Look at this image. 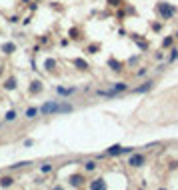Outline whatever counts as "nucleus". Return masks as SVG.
<instances>
[{
	"label": "nucleus",
	"instance_id": "1",
	"mask_svg": "<svg viewBox=\"0 0 178 190\" xmlns=\"http://www.w3.org/2000/svg\"><path fill=\"white\" fill-rule=\"evenodd\" d=\"M70 110H72L70 104H58V102H46L40 108V112L44 114H60V112H70Z\"/></svg>",
	"mask_w": 178,
	"mask_h": 190
},
{
	"label": "nucleus",
	"instance_id": "2",
	"mask_svg": "<svg viewBox=\"0 0 178 190\" xmlns=\"http://www.w3.org/2000/svg\"><path fill=\"white\" fill-rule=\"evenodd\" d=\"M160 14L164 16V18H172L174 16V6H170V4H160Z\"/></svg>",
	"mask_w": 178,
	"mask_h": 190
},
{
	"label": "nucleus",
	"instance_id": "3",
	"mask_svg": "<svg viewBox=\"0 0 178 190\" xmlns=\"http://www.w3.org/2000/svg\"><path fill=\"white\" fill-rule=\"evenodd\" d=\"M130 164H132V166H142V164H144V156L142 154H132V156H130Z\"/></svg>",
	"mask_w": 178,
	"mask_h": 190
},
{
	"label": "nucleus",
	"instance_id": "4",
	"mask_svg": "<svg viewBox=\"0 0 178 190\" xmlns=\"http://www.w3.org/2000/svg\"><path fill=\"white\" fill-rule=\"evenodd\" d=\"M122 152H124V148H122V146H110L106 154H110V156H114V154H122Z\"/></svg>",
	"mask_w": 178,
	"mask_h": 190
},
{
	"label": "nucleus",
	"instance_id": "5",
	"mask_svg": "<svg viewBox=\"0 0 178 190\" xmlns=\"http://www.w3.org/2000/svg\"><path fill=\"white\" fill-rule=\"evenodd\" d=\"M90 188H94V190H98V188H106V182H104V180H94V182L90 184Z\"/></svg>",
	"mask_w": 178,
	"mask_h": 190
},
{
	"label": "nucleus",
	"instance_id": "6",
	"mask_svg": "<svg viewBox=\"0 0 178 190\" xmlns=\"http://www.w3.org/2000/svg\"><path fill=\"white\" fill-rule=\"evenodd\" d=\"M4 88H6V90H14V88H16V80L14 78H8L6 84H4Z\"/></svg>",
	"mask_w": 178,
	"mask_h": 190
},
{
	"label": "nucleus",
	"instance_id": "7",
	"mask_svg": "<svg viewBox=\"0 0 178 190\" xmlns=\"http://www.w3.org/2000/svg\"><path fill=\"white\" fill-rule=\"evenodd\" d=\"M2 50H4L6 54H10V52H14V50H16V46L12 44V42H8V44H4V46H2Z\"/></svg>",
	"mask_w": 178,
	"mask_h": 190
},
{
	"label": "nucleus",
	"instance_id": "8",
	"mask_svg": "<svg viewBox=\"0 0 178 190\" xmlns=\"http://www.w3.org/2000/svg\"><path fill=\"white\" fill-rule=\"evenodd\" d=\"M74 64H76V66H78V68H80V70H86V68H88V64H86V62H84V60H82V58H76V60H74Z\"/></svg>",
	"mask_w": 178,
	"mask_h": 190
},
{
	"label": "nucleus",
	"instance_id": "9",
	"mask_svg": "<svg viewBox=\"0 0 178 190\" xmlns=\"http://www.w3.org/2000/svg\"><path fill=\"white\" fill-rule=\"evenodd\" d=\"M108 64H110V68H112V70H122V64L118 60H110Z\"/></svg>",
	"mask_w": 178,
	"mask_h": 190
},
{
	"label": "nucleus",
	"instance_id": "10",
	"mask_svg": "<svg viewBox=\"0 0 178 190\" xmlns=\"http://www.w3.org/2000/svg\"><path fill=\"white\" fill-rule=\"evenodd\" d=\"M70 184H72V186H80V184H82V178H80V176H72Z\"/></svg>",
	"mask_w": 178,
	"mask_h": 190
},
{
	"label": "nucleus",
	"instance_id": "11",
	"mask_svg": "<svg viewBox=\"0 0 178 190\" xmlns=\"http://www.w3.org/2000/svg\"><path fill=\"white\" fill-rule=\"evenodd\" d=\"M40 90H42L40 82H32V86H30V92H40Z\"/></svg>",
	"mask_w": 178,
	"mask_h": 190
},
{
	"label": "nucleus",
	"instance_id": "12",
	"mask_svg": "<svg viewBox=\"0 0 178 190\" xmlns=\"http://www.w3.org/2000/svg\"><path fill=\"white\" fill-rule=\"evenodd\" d=\"M10 184H12V178H10V176H6V178L0 180V186H10Z\"/></svg>",
	"mask_w": 178,
	"mask_h": 190
},
{
	"label": "nucleus",
	"instance_id": "13",
	"mask_svg": "<svg viewBox=\"0 0 178 190\" xmlns=\"http://www.w3.org/2000/svg\"><path fill=\"white\" fill-rule=\"evenodd\" d=\"M36 114H38V110H36V108H28V110H26V116H28V118H34Z\"/></svg>",
	"mask_w": 178,
	"mask_h": 190
},
{
	"label": "nucleus",
	"instance_id": "14",
	"mask_svg": "<svg viewBox=\"0 0 178 190\" xmlns=\"http://www.w3.org/2000/svg\"><path fill=\"white\" fill-rule=\"evenodd\" d=\"M52 68H54V60L48 58V60H46V70H52Z\"/></svg>",
	"mask_w": 178,
	"mask_h": 190
},
{
	"label": "nucleus",
	"instance_id": "15",
	"mask_svg": "<svg viewBox=\"0 0 178 190\" xmlns=\"http://www.w3.org/2000/svg\"><path fill=\"white\" fill-rule=\"evenodd\" d=\"M14 118H16V112H14V110L6 112V120H14Z\"/></svg>",
	"mask_w": 178,
	"mask_h": 190
},
{
	"label": "nucleus",
	"instance_id": "16",
	"mask_svg": "<svg viewBox=\"0 0 178 190\" xmlns=\"http://www.w3.org/2000/svg\"><path fill=\"white\" fill-rule=\"evenodd\" d=\"M58 92H60V94H70V92H72V88H58Z\"/></svg>",
	"mask_w": 178,
	"mask_h": 190
},
{
	"label": "nucleus",
	"instance_id": "17",
	"mask_svg": "<svg viewBox=\"0 0 178 190\" xmlns=\"http://www.w3.org/2000/svg\"><path fill=\"white\" fill-rule=\"evenodd\" d=\"M40 170H42V172H50V170H52V166H50V164H42Z\"/></svg>",
	"mask_w": 178,
	"mask_h": 190
},
{
	"label": "nucleus",
	"instance_id": "18",
	"mask_svg": "<svg viewBox=\"0 0 178 190\" xmlns=\"http://www.w3.org/2000/svg\"><path fill=\"white\" fill-rule=\"evenodd\" d=\"M94 168H96L94 162H86V170H94Z\"/></svg>",
	"mask_w": 178,
	"mask_h": 190
},
{
	"label": "nucleus",
	"instance_id": "19",
	"mask_svg": "<svg viewBox=\"0 0 178 190\" xmlns=\"http://www.w3.org/2000/svg\"><path fill=\"white\" fill-rule=\"evenodd\" d=\"M178 58V50H172V56H170V60H176Z\"/></svg>",
	"mask_w": 178,
	"mask_h": 190
},
{
	"label": "nucleus",
	"instance_id": "20",
	"mask_svg": "<svg viewBox=\"0 0 178 190\" xmlns=\"http://www.w3.org/2000/svg\"><path fill=\"white\" fill-rule=\"evenodd\" d=\"M108 2H110V4H112V6H116V4H118V2H120V0H108Z\"/></svg>",
	"mask_w": 178,
	"mask_h": 190
}]
</instances>
